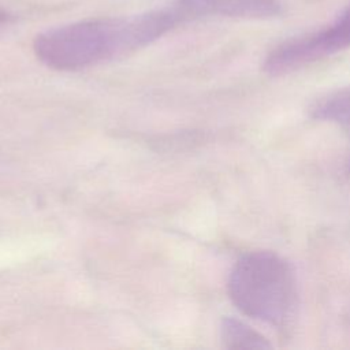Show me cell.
<instances>
[{
  "mask_svg": "<svg viewBox=\"0 0 350 350\" xmlns=\"http://www.w3.org/2000/svg\"><path fill=\"white\" fill-rule=\"evenodd\" d=\"M183 16L176 8L86 19L40 33L33 49L45 66L74 71L130 55L156 41Z\"/></svg>",
  "mask_w": 350,
  "mask_h": 350,
  "instance_id": "6da1fadb",
  "label": "cell"
},
{
  "mask_svg": "<svg viewBox=\"0 0 350 350\" xmlns=\"http://www.w3.org/2000/svg\"><path fill=\"white\" fill-rule=\"evenodd\" d=\"M228 295L243 314L283 328L294 317L298 304L294 269L273 252H250L234 264Z\"/></svg>",
  "mask_w": 350,
  "mask_h": 350,
  "instance_id": "7a4b0ae2",
  "label": "cell"
},
{
  "mask_svg": "<svg viewBox=\"0 0 350 350\" xmlns=\"http://www.w3.org/2000/svg\"><path fill=\"white\" fill-rule=\"evenodd\" d=\"M350 48V4L328 26L275 46L264 60V71L282 75Z\"/></svg>",
  "mask_w": 350,
  "mask_h": 350,
  "instance_id": "3957f363",
  "label": "cell"
},
{
  "mask_svg": "<svg viewBox=\"0 0 350 350\" xmlns=\"http://www.w3.org/2000/svg\"><path fill=\"white\" fill-rule=\"evenodd\" d=\"M175 8L183 19L198 16L265 19L282 14L279 0H178Z\"/></svg>",
  "mask_w": 350,
  "mask_h": 350,
  "instance_id": "277c9868",
  "label": "cell"
},
{
  "mask_svg": "<svg viewBox=\"0 0 350 350\" xmlns=\"http://www.w3.org/2000/svg\"><path fill=\"white\" fill-rule=\"evenodd\" d=\"M309 115L321 122H329L350 135V85L327 92L309 107Z\"/></svg>",
  "mask_w": 350,
  "mask_h": 350,
  "instance_id": "5b68a950",
  "label": "cell"
},
{
  "mask_svg": "<svg viewBox=\"0 0 350 350\" xmlns=\"http://www.w3.org/2000/svg\"><path fill=\"white\" fill-rule=\"evenodd\" d=\"M221 340L228 349H271L272 345L268 339L253 329L246 323L234 319L226 317L221 321L220 327Z\"/></svg>",
  "mask_w": 350,
  "mask_h": 350,
  "instance_id": "8992f818",
  "label": "cell"
},
{
  "mask_svg": "<svg viewBox=\"0 0 350 350\" xmlns=\"http://www.w3.org/2000/svg\"><path fill=\"white\" fill-rule=\"evenodd\" d=\"M10 19V15L4 11V10H1L0 8V23H3V22H7Z\"/></svg>",
  "mask_w": 350,
  "mask_h": 350,
  "instance_id": "52a82bcc",
  "label": "cell"
},
{
  "mask_svg": "<svg viewBox=\"0 0 350 350\" xmlns=\"http://www.w3.org/2000/svg\"><path fill=\"white\" fill-rule=\"evenodd\" d=\"M349 171H350V165H349Z\"/></svg>",
  "mask_w": 350,
  "mask_h": 350,
  "instance_id": "ba28073f",
  "label": "cell"
}]
</instances>
